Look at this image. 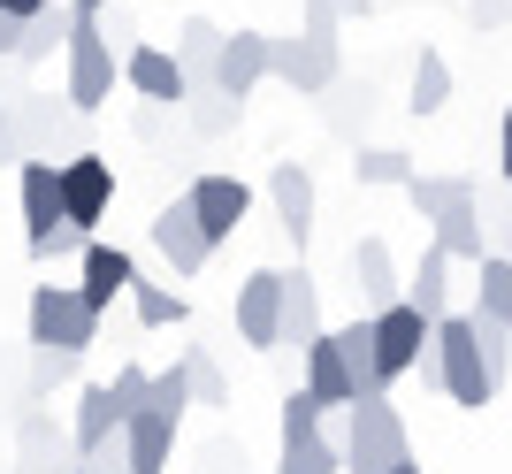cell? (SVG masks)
Returning <instances> with one entry per match:
<instances>
[{
    "instance_id": "cell-1",
    "label": "cell",
    "mask_w": 512,
    "mask_h": 474,
    "mask_svg": "<svg viewBox=\"0 0 512 474\" xmlns=\"http://www.w3.org/2000/svg\"><path fill=\"white\" fill-rule=\"evenodd\" d=\"M337 452H344V474H390L413 459V436H406L390 398H360V406H344Z\"/></svg>"
},
{
    "instance_id": "cell-2",
    "label": "cell",
    "mask_w": 512,
    "mask_h": 474,
    "mask_svg": "<svg viewBox=\"0 0 512 474\" xmlns=\"http://www.w3.org/2000/svg\"><path fill=\"white\" fill-rule=\"evenodd\" d=\"M428 360H436V390H444L451 406L482 413L497 398V383L482 375V352H474V322L467 314H444L436 322V337H428Z\"/></svg>"
},
{
    "instance_id": "cell-3",
    "label": "cell",
    "mask_w": 512,
    "mask_h": 474,
    "mask_svg": "<svg viewBox=\"0 0 512 474\" xmlns=\"http://www.w3.org/2000/svg\"><path fill=\"white\" fill-rule=\"evenodd\" d=\"M8 123H16V161H54L62 169L77 146V108L69 100H54V92H16L8 100Z\"/></svg>"
},
{
    "instance_id": "cell-4",
    "label": "cell",
    "mask_w": 512,
    "mask_h": 474,
    "mask_svg": "<svg viewBox=\"0 0 512 474\" xmlns=\"http://www.w3.org/2000/svg\"><path fill=\"white\" fill-rule=\"evenodd\" d=\"M23 322H31V345L69 352V360H85L92 337H100V314H85L77 283H31V306H23Z\"/></svg>"
},
{
    "instance_id": "cell-5",
    "label": "cell",
    "mask_w": 512,
    "mask_h": 474,
    "mask_svg": "<svg viewBox=\"0 0 512 474\" xmlns=\"http://www.w3.org/2000/svg\"><path fill=\"white\" fill-rule=\"evenodd\" d=\"M62 62H69L62 100H69L77 115H92L100 100H115V46H107L100 16H77V31H69V46H62Z\"/></svg>"
},
{
    "instance_id": "cell-6",
    "label": "cell",
    "mask_w": 512,
    "mask_h": 474,
    "mask_svg": "<svg viewBox=\"0 0 512 474\" xmlns=\"http://www.w3.org/2000/svg\"><path fill=\"white\" fill-rule=\"evenodd\" d=\"M268 77H283L291 92H337V77H344L337 31H291V39H268Z\"/></svg>"
},
{
    "instance_id": "cell-7",
    "label": "cell",
    "mask_w": 512,
    "mask_h": 474,
    "mask_svg": "<svg viewBox=\"0 0 512 474\" xmlns=\"http://www.w3.org/2000/svg\"><path fill=\"white\" fill-rule=\"evenodd\" d=\"M428 337H436V322H421L406 299L383 306V314H367V345H375V375H383V390L398 383V375H413V367H421Z\"/></svg>"
},
{
    "instance_id": "cell-8",
    "label": "cell",
    "mask_w": 512,
    "mask_h": 474,
    "mask_svg": "<svg viewBox=\"0 0 512 474\" xmlns=\"http://www.w3.org/2000/svg\"><path fill=\"white\" fill-rule=\"evenodd\" d=\"M16 192H23V253L46 260V245L62 230V169L54 161H16Z\"/></svg>"
},
{
    "instance_id": "cell-9",
    "label": "cell",
    "mask_w": 512,
    "mask_h": 474,
    "mask_svg": "<svg viewBox=\"0 0 512 474\" xmlns=\"http://www.w3.org/2000/svg\"><path fill=\"white\" fill-rule=\"evenodd\" d=\"M107 207H115V169L100 153H69L62 161V222L77 237H92V222H107Z\"/></svg>"
},
{
    "instance_id": "cell-10",
    "label": "cell",
    "mask_w": 512,
    "mask_h": 474,
    "mask_svg": "<svg viewBox=\"0 0 512 474\" xmlns=\"http://www.w3.org/2000/svg\"><path fill=\"white\" fill-rule=\"evenodd\" d=\"M184 207L207 230V245H222V237H237V222L253 215V184L245 176H199L192 192H184Z\"/></svg>"
},
{
    "instance_id": "cell-11",
    "label": "cell",
    "mask_w": 512,
    "mask_h": 474,
    "mask_svg": "<svg viewBox=\"0 0 512 474\" xmlns=\"http://www.w3.org/2000/svg\"><path fill=\"white\" fill-rule=\"evenodd\" d=\"M130 283H138V260L123 245H85L77 253V299H85V314H107L115 299H130Z\"/></svg>"
},
{
    "instance_id": "cell-12",
    "label": "cell",
    "mask_w": 512,
    "mask_h": 474,
    "mask_svg": "<svg viewBox=\"0 0 512 474\" xmlns=\"http://www.w3.org/2000/svg\"><path fill=\"white\" fill-rule=\"evenodd\" d=\"M268 77V31H222V54H214V77L207 85L222 92V100H253V85Z\"/></svg>"
},
{
    "instance_id": "cell-13",
    "label": "cell",
    "mask_w": 512,
    "mask_h": 474,
    "mask_svg": "<svg viewBox=\"0 0 512 474\" xmlns=\"http://www.w3.org/2000/svg\"><path fill=\"white\" fill-rule=\"evenodd\" d=\"M276 322H283V268H253L237 283V337L253 352H276Z\"/></svg>"
},
{
    "instance_id": "cell-14",
    "label": "cell",
    "mask_w": 512,
    "mask_h": 474,
    "mask_svg": "<svg viewBox=\"0 0 512 474\" xmlns=\"http://www.w3.org/2000/svg\"><path fill=\"white\" fill-rule=\"evenodd\" d=\"M146 237H153V253L169 260L176 276H199V268H207V260H214L207 230H199V222H192V207H184V199H169V207H161V215L146 222Z\"/></svg>"
},
{
    "instance_id": "cell-15",
    "label": "cell",
    "mask_w": 512,
    "mask_h": 474,
    "mask_svg": "<svg viewBox=\"0 0 512 474\" xmlns=\"http://www.w3.org/2000/svg\"><path fill=\"white\" fill-rule=\"evenodd\" d=\"M123 77H130L138 100H153V108H184V92H192L169 46H123Z\"/></svg>"
},
{
    "instance_id": "cell-16",
    "label": "cell",
    "mask_w": 512,
    "mask_h": 474,
    "mask_svg": "<svg viewBox=\"0 0 512 474\" xmlns=\"http://www.w3.org/2000/svg\"><path fill=\"white\" fill-rule=\"evenodd\" d=\"M169 459H176V413L138 406L123 421V474H161Z\"/></svg>"
},
{
    "instance_id": "cell-17",
    "label": "cell",
    "mask_w": 512,
    "mask_h": 474,
    "mask_svg": "<svg viewBox=\"0 0 512 474\" xmlns=\"http://www.w3.org/2000/svg\"><path fill=\"white\" fill-rule=\"evenodd\" d=\"M268 199H276L283 237L306 253V237H314V176H306V161H276L268 169Z\"/></svg>"
},
{
    "instance_id": "cell-18",
    "label": "cell",
    "mask_w": 512,
    "mask_h": 474,
    "mask_svg": "<svg viewBox=\"0 0 512 474\" xmlns=\"http://www.w3.org/2000/svg\"><path fill=\"white\" fill-rule=\"evenodd\" d=\"M352 283H360L367 314H383V306L406 299V276H398V260H390L383 237H352Z\"/></svg>"
},
{
    "instance_id": "cell-19",
    "label": "cell",
    "mask_w": 512,
    "mask_h": 474,
    "mask_svg": "<svg viewBox=\"0 0 512 474\" xmlns=\"http://www.w3.org/2000/svg\"><path fill=\"white\" fill-rule=\"evenodd\" d=\"M329 337V352H337V367H344V383H352V406L360 398H390L383 390V375H375V345H367V314L360 322H337V329H321Z\"/></svg>"
},
{
    "instance_id": "cell-20",
    "label": "cell",
    "mask_w": 512,
    "mask_h": 474,
    "mask_svg": "<svg viewBox=\"0 0 512 474\" xmlns=\"http://www.w3.org/2000/svg\"><path fill=\"white\" fill-rule=\"evenodd\" d=\"M123 436V406H115V390L107 383H85V398H77V429H69V459L85 467L100 444H115Z\"/></svg>"
},
{
    "instance_id": "cell-21",
    "label": "cell",
    "mask_w": 512,
    "mask_h": 474,
    "mask_svg": "<svg viewBox=\"0 0 512 474\" xmlns=\"http://www.w3.org/2000/svg\"><path fill=\"white\" fill-rule=\"evenodd\" d=\"M321 329H329V322H321V283L314 276H306V268H299V276H283V322H276V352H291V345H314V337H321Z\"/></svg>"
},
{
    "instance_id": "cell-22",
    "label": "cell",
    "mask_w": 512,
    "mask_h": 474,
    "mask_svg": "<svg viewBox=\"0 0 512 474\" xmlns=\"http://www.w3.org/2000/svg\"><path fill=\"white\" fill-rule=\"evenodd\" d=\"M54 467H77V459H69V436L54 429L39 406H23V429H16V474H54Z\"/></svg>"
},
{
    "instance_id": "cell-23",
    "label": "cell",
    "mask_w": 512,
    "mask_h": 474,
    "mask_svg": "<svg viewBox=\"0 0 512 474\" xmlns=\"http://www.w3.org/2000/svg\"><path fill=\"white\" fill-rule=\"evenodd\" d=\"M69 31H77V16H69V0H46L39 16L23 23V39H16V69L31 77V69H39L46 54H62V46H69Z\"/></svg>"
},
{
    "instance_id": "cell-24",
    "label": "cell",
    "mask_w": 512,
    "mask_h": 474,
    "mask_svg": "<svg viewBox=\"0 0 512 474\" xmlns=\"http://www.w3.org/2000/svg\"><path fill=\"white\" fill-rule=\"evenodd\" d=\"M406 306L421 314V322H444V314H451V260L436 253V245H421V260H413V276H406Z\"/></svg>"
},
{
    "instance_id": "cell-25",
    "label": "cell",
    "mask_w": 512,
    "mask_h": 474,
    "mask_svg": "<svg viewBox=\"0 0 512 474\" xmlns=\"http://www.w3.org/2000/svg\"><path fill=\"white\" fill-rule=\"evenodd\" d=\"M214 54H222V23L214 16H184L176 23V69H184V85H207L214 77Z\"/></svg>"
},
{
    "instance_id": "cell-26",
    "label": "cell",
    "mask_w": 512,
    "mask_h": 474,
    "mask_svg": "<svg viewBox=\"0 0 512 474\" xmlns=\"http://www.w3.org/2000/svg\"><path fill=\"white\" fill-rule=\"evenodd\" d=\"M428 245H436L444 260H482V253H490V237H482V207L467 199V207L436 215V222H428Z\"/></svg>"
},
{
    "instance_id": "cell-27",
    "label": "cell",
    "mask_w": 512,
    "mask_h": 474,
    "mask_svg": "<svg viewBox=\"0 0 512 474\" xmlns=\"http://www.w3.org/2000/svg\"><path fill=\"white\" fill-rule=\"evenodd\" d=\"M406 199H413V215H421V222H436V215H451V207L482 199V184H474V176H421V169H413Z\"/></svg>"
},
{
    "instance_id": "cell-28",
    "label": "cell",
    "mask_w": 512,
    "mask_h": 474,
    "mask_svg": "<svg viewBox=\"0 0 512 474\" xmlns=\"http://www.w3.org/2000/svg\"><path fill=\"white\" fill-rule=\"evenodd\" d=\"M474 322H497V329H512V260L505 253H482L474 260Z\"/></svg>"
},
{
    "instance_id": "cell-29",
    "label": "cell",
    "mask_w": 512,
    "mask_h": 474,
    "mask_svg": "<svg viewBox=\"0 0 512 474\" xmlns=\"http://www.w3.org/2000/svg\"><path fill=\"white\" fill-rule=\"evenodd\" d=\"M130 322L138 329H184L192 322V299H184V291H169V283H130Z\"/></svg>"
},
{
    "instance_id": "cell-30",
    "label": "cell",
    "mask_w": 512,
    "mask_h": 474,
    "mask_svg": "<svg viewBox=\"0 0 512 474\" xmlns=\"http://www.w3.org/2000/svg\"><path fill=\"white\" fill-rule=\"evenodd\" d=\"M276 474H344L337 436L314 429V436H299V444H283V452H276Z\"/></svg>"
},
{
    "instance_id": "cell-31",
    "label": "cell",
    "mask_w": 512,
    "mask_h": 474,
    "mask_svg": "<svg viewBox=\"0 0 512 474\" xmlns=\"http://www.w3.org/2000/svg\"><path fill=\"white\" fill-rule=\"evenodd\" d=\"M176 375H184V390H192V406H230V383H222V367H214L207 345L176 352Z\"/></svg>"
},
{
    "instance_id": "cell-32",
    "label": "cell",
    "mask_w": 512,
    "mask_h": 474,
    "mask_svg": "<svg viewBox=\"0 0 512 474\" xmlns=\"http://www.w3.org/2000/svg\"><path fill=\"white\" fill-rule=\"evenodd\" d=\"M184 115H192V138H222V130H237V100H222L214 85H199V92H184Z\"/></svg>"
},
{
    "instance_id": "cell-33",
    "label": "cell",
    "mask_w": 512,
    "mask_h": 474,
    "mask_svg": "<svg viewBox=\"0 0 512 474\" xmlns=\"http://www.w3.org/2000/svg\"><path fill=\"white\" fill-rule=\"evenodd\" d=\"M451 100V62L436 46H421V62H413V115H436Z\"/></svg>"
},
{
    "instance_id": "cell-34",
    "label": "cell",
    "mask_w": 512,
    "mask_h": 474,
    "mask_svg": "<svg viewBox=\"0 0 512 474\" xmlns=\"http://www.w3.org/2000/svg\"><path fill=\"white\" fill-rule=\"evenodd\" d=\"M321 413H329V406H321L314 390H283V413H276L283 444H299V436H314V429H321Z\"/></svg>"
},
{
    "instance_id": "cell-35",
    "label": "cell",
    "mask_w": 512,
    "mask_h": 474,
    "mask_svg": "<svg viewBox=\"0 0 512 474\" xmlns=\"http://www.w3.org/2000/svg\"><path fill=\"white\" fill-rule=\"evenodd\" d=\"M474 207H482V237H490V253H505V260H512V184L482 192Z\"/></svg>"
},
{
    "instance_id": "cell-36",
    "label": "cell",
    "mask_w": 512,
    "mask_h": 474,
    "mask_svg": "<svg viewBox=\"0 0 512 474\" xmlns=\"http://www.w3.org/2000/svg\"><path fill=\"white\" fill-rule=\"evenodd\" d=\"M69 375H77V360H69V352H46V345H31V375H23V398L39 406L46 390H54V383H69Z\"/></svg>"
},
{
    "instance_id": "cell-37",
    "label": "cell",
    "mask_w": 512,
    "mask_h": 474,
    "mask_svg": "<svg viewBox=\"0 0 512 474\" xmlns=\"http://www.w3.org/2000/svg\"><path fill=\"white\" fill-rule=\"evenodd\" d=\"M467 322H474V314H467ZM474 352H482V375H490V383H505V375H512V329L474 322Z\"/></svg>"
},
{
    "instance_id": "cell-38",
    "label": "cell",
    "mask_w": 512,
    "mask_h": 474,
    "mask_svg": "<svg viewBox=\"0 0 512 474\" xmlns=\"http://www.w3.org/2000/svg\"><path fill=\"white\" fill-rule=\"evenodd\" d=\"M352 176H360V184H406L413 161H406V153H390V146H367L360 161H352Z\"/></svg>"
},
{
    "instance_id": "cell-39",
    "label": "cell",
    "mask_w": 512,
    "mask_h": 474,
    "mask_svg": "<svg viewBox=\"0 0 512 474\" xmlns=\"http://www.w3.org/2000/svg\"><path fill=\"white\" fill-rule=\"evenodd\" d=\"M146 406H153V413H176V421H184V406H192V390H184V375H176V367H161V375L146 383Z\"/></svg>"
},
{
    "instance_id": "cell-40",
    "label": "cell",
    "mask_w": 512,
    "mask_h": 474,
    "mask_svg": "<svg viewBox=\"0 0 512 474\" xmlns=\"http://www.w3.org/2000/svg\"><path fill=\"white\" fill-rule=\"evenodd\" d=\"M146 383H153V375H146L138 360H123V367H115V383H107V390H115V406H123V421H130L138 406H146Z\"/></svg>"
},
{
    "instance_id": "cell-41",
    "label": "cell",
    "mask_w": 512,
    "mask_h": 474,
    "mask_svg": "<svg viewBox=\"0 0 512 474\" xmlns=\"http://www.w3.org/2000/svg\"><path fill=\"white\" fill-rule=\"evenodd\" d=\"M467 16H474V31H497V23H512V0H474Z\"/></svg>"
},
{
    "instance_id": "cell-42",
    "label": "cell",
    "mask_w": 512,
    "mask_h": 474,
    "mask_svg": "<svg viewBox=\"0 0 512 474\" xmlns=\"http://www.w3.org/2000/svg\"><path fill=\"white\" fill-rule=\"evenodd\" d=\"M0 169H16V123H8V100H0Z\"/></svg>"
},
{
    "instance_id": "cell-43",
    "label": "cell",
    "mask_w": 512,
    "mask_h": 474,
    "mask_svg": "<svg viewBox=\"0 0 512 474\" xmlns=\"http://www.w3.org/2000/svg\"><path fill=\"white\" fill-rule=\"evenodd\" d=\"M497 169H505V184H512V108H505V123H497Z\"/></svg>"
},
{
    "instance_id": "cell-44",
    "label": "cell",
    "mask_w": 512,
    "mask_h": 474,
    "mask_svg": "<svg viewBox=\"0 0 512 474\" xmlns=\"http://www.w3.org/2000/svg\"><path fill=\"white\" fill-rule=\"evenodd\" d=\"M306 31H337V8H329V0H306Z\"/></svg>"
},
{
    "instance_id": "cell-45",
    "label": "cell",
    "mask_w": 512,
    "mask_h": 474,
    "mask_svg": "<svg viewBox=\"0 0 512 474\" xmlns=\"http://www.w3.org/2000/svg\"><path fill=\"white\" fill-rule=\"evenodd\" d=\"M39 8H46V0H0V16H8V23H31Z\"/></svg>"
},
{
    "instance_id": "cell-46",
    "label": "cell",
    "mask_w": 512,
    "mask_h": 474,
    "mask_svg": "<svg viewBox=\"0 0 512 474\" xmlns=\"http://www.w3.org/2000/svg\"><path fill=\"white\" fill-rule=\"evenodd\" d=\"M16 39H23V23H8V16H0V62H16Z\"/></svg>"
},
{
    "instance_id": "cell-47",
    "label": "cell",
    "mask_w": 512,
    "mask_h": 474,
    "mask_svg": "<svg viewBox=\"0 0 512 474\" xmlns=\"http://www.w3.org/2000/svg\"><path fill=\"white\" fill-rule=\"evenodd\" d=\"M329 8H337V23H344V16H367L375 0H329Z\"/></svg>"
},
{
    "instance_id": "cell-48",
    "label": "cell",
    "mask_w": 512,
    "mask_h": 474,
    "mask_svg": "<svg viewBox=\"0 0 512 474\" xmlns=\"http://www.w3.org/2000/svg\"><path fill=\"white\" fill-rule=\"evenodd\" d=\"M390 474H421V467H413V459H406V467H390Z\"/></svg>"
},
{
    "instance_id": "cell-49",
    "label": "cell",
    "mask_w": 512,
    "mask_h": 474,
    "mask_svg": "<svg viewBox=\"0 0 512 474\" xmlns=\"http://www.w3.org/2000/svg\"><path fill=\"white\" fill-rule=\"evenodd\" d=\"M77 474H100V467H77Z\"/></svg>"
}]
</instances>
